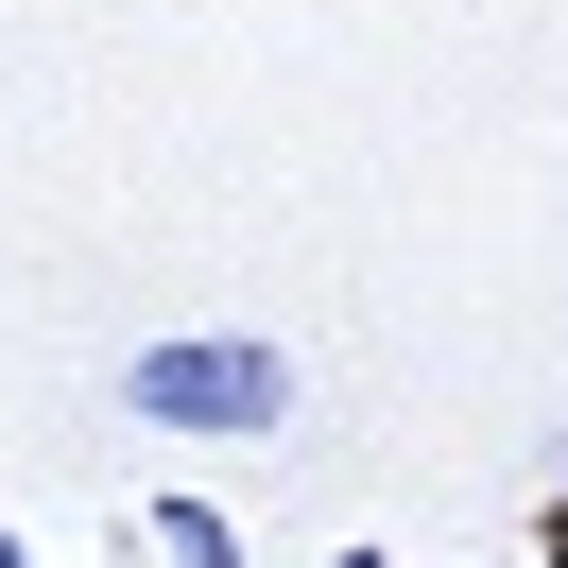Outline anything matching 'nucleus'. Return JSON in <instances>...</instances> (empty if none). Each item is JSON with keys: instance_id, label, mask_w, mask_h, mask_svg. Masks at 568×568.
<instances>
[{"instance_id": "nucleus-1", "label": "nucleus", "mask_w": 568, "mask_h": 568, "mask_svg": "<svg viewBox=\"0 0 568 568\" xmlns=\"http://www.w3.org/2000/svg\"><path fill=\"white\" fill-rule=\"evenodd\" d=\"M139 430H190V448H242V430H293V362L258 327H173V345L121 362Z\"/></svg>"}, {"instance_id": "nucleus-2", "label": "nucleus", "mask_w": 568, "mask_h": 568, "mask_svg": "<svg viewBox=\"0 0 568 568\" xmlns=\"http://www.w3.org/2000/svg\"><path fill=\"white\" fill-rule=\"evenodd\" d=\"M139 517H155V551H173V568H242V517H224V499H139Z\"/></svg>"}, {"instance_id": "nucleus-3", "label": "nucleus", "mask_w": 568, "mask_h": 568, "mask_svg": "<svg viewBox=\"0 0 568 568\" xmlns=\"http://www.w3.org/2000/svg\"><path fill=\"white\" fill-rule=\"evenodd\" d=\"M551 499H568V430H551Z\"/></svg>"}, {"instance_id": "nucleus-4", "label": "nucleus", "mask_w": 568, "mask_h": 568, "mask_svg": "<svg viewBox=\"0 0 568 568\" xmlns=\"http://www.w3.org/2000/svg\"><path fill=\"white\" fill-rule=\"evenodd\" d=\"M0 568H36V551H18V534H0Z\"/></svg>"}, {"instance_id": "nucleus-5", "label": "nucleus", "mask_w": 568, "mask_h": 568, "mask_svg": "<svg viewBox=\"0 0 568 568\" xmlns=\"http://www.w3.org/2000/svg\"><path fill=\"white\" fill-rule=\"evenodd\" d=\"M345 568H396V551H345Z\"/></svg>"}]
</instances>
